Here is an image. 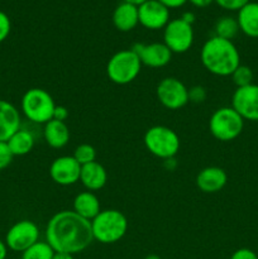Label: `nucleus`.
<instances>
[{"mask_svg":"<svg viewBox=\"0 0 258 259\" xmlns=\"http://www.w3.org/2000/svg\"><path fill=\"white\" fill-rule=\"evenodd\" d=\"M91 222L83 219L73 210H62L48 220L46 242L55 252L76 254L93 243Z\"/></svg>","mask_w":258,"mask_h":259,"instance_id":"nucleus-1","label":"nucleus"},{"mask_svg":"<svg viewBox=\"0 0 258 259\" xmlns=\"http://www.w3.org/2000/svg\"><path fill=\"white\" fill-rule=\"evenodd\" d=\"M202 66L220 77L230 76L240 65V55L233 40L214 35L204 43L200 52Z\"/></svg>","mask_w":258,"mask_h":259,"instance_id":"nucleus-2","label":"nucleus"},{"mask_svg":"<svg viewBox=\"0 0 258 259\" xmlns=\"http://www.w3.org/2000/svg\"><path fill=\"white\" fill-rule=\"evenodd\" d=\"M91 230L94 240L103 244H113L125 235L128 220L119 210H101L98 217L91 220Z\"/></svg>","mask_w":258,"mask_h":259,"instance_id":"nucleus-3","label":"nucleus"},{"mask_svg":"<svg viewBox=\"0 0 258 259\" xmlns=\"http://www.w3.org/2000/svg\"><path fill=\"white\" fill-rule=\"evenodd\" d=\"M20 109L28 120L37 124H46L53 119L56 104L51 94L45 89H29L23 95Z\"/></svg>","mask_w":258,"mask_h":259,"instance_id":"nucleus-4","label":"nucleus"},{"mask_svg":"<svg viewBox=\"0 0 258 259\" xmlns=\"http://www.w3.org/2000/svg\"><path fill=\"white\" fill-rule=\"evenodd\" d=\"M147 151L161 159L175 158L180 151V137L174 129L164 125H154L147 129L143 137Z\"/></svg>","mask_w":258,"mask_h":259,"instance_id":"nucleus-5","label":"nucleus"},{"mask_svg":"<svg viewBox=\"0 0 258 259\" xmlns=\"http://www.w3.org/2000/svg\"><path fill=\"white\" fill-rule=\"evenodd\" d=\"M142 62L133 50H121L114 53L106 65V75L116 85H128L136 80L142 70Z\"/></svg>","mask_w":258,"mask_h":259,"instance_id":"nucleus-6","label":"nucleus"},{"mask_svg":"<svg viewBox=\"0 0 258 259\" xmlns=\"http://www.w3.org/2000/svg\"><path fill=\"white\" fill-rule=\"evenodd\" d=\"M244 120L232 108L223 106L217 109L209 119V131L220 142H232L242 134Z\"/></svg>","mask_w":258,"mask_h":259,"instance_id":"nucleus-7","label":"nucleus"},{"mask_svg":"<svg viewBox=\"0 0 258 259\" xmlns=\"http://www.w3.org/2000/svg\"><path fill=\"white\" fill-rule=\"evenodd\" d=\"M192 25L181 18L169 20L163 29V43L172 53H185L194 45Z\"/></svg>","mask_w":258,"mask_h":259,"instance_id":"nucleus-8","label":"nucleus"},{"mask_svg":"<svg viewBox=\"0 0 258 259\" xmlns=\"http://www.w3.org/2000/svg\"><path fill=\"white\" fill-rule=\"evenodd\" d=\"M156 95L159 103L169 110H179L189 103V89L176 77H164L159 81Z\"/></svg>","mask_w":258,"mask_h":259,"instance_id":"nucleus-9","label":"nucleus"},{"mask_svg":"<svg viewBox=\"0 0 258 259\" xmlns=\"http://www.w3.org/2000/svg\"><path fill=\"white\" fill-rule=\"evenodd\" d=\"M39 240V229L32 220H20L10 227L5 235V244L13 252L23 253Z\"/></svg>","mask_w":258,"mask_h":259,"instance_id":"nucleus-10","label":"nucleus"},{"mask_svg":"<svg viewBox=\"0 0 258 259\" xmlns=\"http://www.w3.org/2000/svg\"><path fill=\"white\" fill-rule=\"evenodd\" d=\"M232 108L243 120L258 121V85L237 88L232 96Z\"/></svg>","mask_w":258,"mask_h":259,"instance_id":"nucleus-11","label":"nucleus"},{"mask_svg":"<svg viewBox=\"0 0 258 259\" xmlns=\"http://www.w3.org/2000/svg\"><path fill=\"white\" fill-rule=\"evenodd\" d=\"M139 24L149 30L164 29L169 22V9L157 0H147L138 7Z\"/></svg>","mask_w":258,"mask_h":259,"instance_id":"nucleus-12","label":"nucleus"},{"mask_svg":"<svg viewBox=\"0 0 258 259\" xmlns=\"http://www.w3.org/2000/svg\"><path fill=\"white\" fill-rule=\"evenodd\" d=\"M81 164L72 156H61L50 166V176L60 186H71L80 181Z\"/></svg>","mask_w":258,"mask_h":259,"instance_id":"nucleus-13","label":"nucleus"},{"mask_svg":"<svg viewBox=\"0 0 258 259\" xmlns=\"http://www.w3.org/2000/svg\"><path fill=\"white\" fill-rule=\"evenodd\" d=\"M132 50L137 53L142 65L148 66L151 68L164 67L171 62L172 55H174L164 43L158 42L149 43V45L136 43Z\"/></svg>","mask_w":258,"mask_h":259,"instance_id":"nucleus-14","label":"nucleus"},{"mask_svg":"<svg viewBox=\"0 0 258 259\" xmlns=\"http://www.w3.org/2000/svg\"><path fill=\"white\" fill-rule=\"evenodd\" d=\"M228 182V175L217 166L205 167L197 174L196 186L204 194H215L222 191Z\"/></svg>","mask_w":258,"mask_h":259,"instance_id":"nucleus-15","label":"nucleus"},{"mask_svg":"<svg viewBox=\"0 0 258 259\" xmlns=\"http://www.w3.org/2000/svg\"><path fill=\"white\" fill-rule=\"evenodd\" d=\"M20 113L12 103L0 99V142H7L20 129Z\"/></svg>","mask_w":258,"mask_h":259,"instance_id":"nucleus-16","label":"nucleus"},{"mask_svg":"<svg viewBox=\"0 0 258 259\" xmlns=\"http://www.w3.org/2000/svg\"><path fill=\"white\" fill-rule=\"evenodd\" d=\"M106 181H108V172L99 162L95 161L81 166L80 182L88 191H99L105 186Z\"/></svg>","mask_w":258,"mask_h":259,"instance_id":"nucleus-17","label":"nucleus"},{"mask_svg":"<svg viewBox=\"0 0 258 259\" xmlns=\"http://www.w3.org/2000/svg\"><path fill=\"white\" fill-rule=\"evenodd\" d=\"M113 24L119 32H131L139 24L138 7L131 3H120L114 9Z\"/></svg>","mask_w":258,"mask_h":259,"instance_id":"nucleus-18","label":"nucleus"},{"mask_svg":"<svg viewBox=\"0 0 258 259\" xmlns=\"http://www.w3.org/2000/svg\"><path fill=\"white\" fill-rule=\"evenodd\" d=\"M46 143L55 149L63 148L70 141V129L66 121H60L52 119L45 124L43 129Z\"/></svg>","mask_w":258,"mask_h":259,"instance_id":"nucleus-19","label":"nucleus"},{"mask_svg":"<svg viewBox=\"0 0 258 259\" xmlns=\"http://www.w3.org/2000/svg\"><path fill=\"white\" fill-rule=\"evenodd\" d=\"M239 30L249 38H258V2H249L240 10L237 17Z\"/></svg>","mask_w":258,"mask_h":259,"instance_id":"nucleus-20","label":"nucleus"},{"mask_svg":"<svg viewBox=\"0 0 258 259\" xmlns=\"http://www.w3.org/2000/svg\"><path fill=\"white\" fill-rule=\"evenodd\" d=\"M73 211L83 219L91 222L101 211L98 196L91 191H83L73 199Z\"/></svg>","mask_w":258,"mask_h":259,"instance_id":"nucleus-21","label":"nucleus"},{"mask_svg":"<svg viewBox=\"0 0 258 259\" xmlns=\"http://www.w3.org/2000/svg\"><path fill=\"white\" fill-rule=\"evenodd\" d=\"M8 147L13 156H25L29 153L34 147V137L29 131L20 128L19 131L15 132L12 137L7 141Z\"/></svg>","mask_w":258,"mask_h":259,"instance_id":"nucleus-22","label":"nucleus"},{"mask_svg":"<svg viewBox=\"0 0 258 259\" xmlns=\"http://www.w3.org/2000/svg\"><path fill=\"white\" fill-rule=\"evenodd\" d=\"M239 32V25L235 18L222 17L215 23V35L232 40Z\"/></svg>","mask_w":258,"mask_h":259,"instance_id":"nucleus-23","label":"nucleus"},{"mask_svg":"<svg viewBox=\"0 0 258 259\" xmlns=\"http://www.w3.org/2000/svg\"><path fill=\"white\" fill-rule=\"evenodd\" d=\"M55 250L47 242H39L22 253V259H52Z\"/></svg>","mask_w":258,"mask_h":259,"instance_id":"nucleus-24","label":"nucleus"},{"mask_svg":"<svg viewBox=\"0 0 258 259\" xmlns=\"http://www.w3.org/2000/svg\"><path fill=\"white\" fill-rule=\"evenodd\" d=\"M230 77H232L233 83L237 88H244V86L252 85L254 75H253V71L249 66L239 65L235 68L234 72L230 75Z\"/></svg>","mask_w":258,"mask_h":259,"instance_id":"nucleus-25","label":"nucleus"},{"mask_svg":"<svg viewBox=\"0 0 258 259\" xmlns=\"http://www.w3.org/2000/svg\"><path fill=\"white\" fill-rule=\"evenodd\" d=\"M73 158L78 162V164L85 166V164L95 162L96 159V149L91 144L83 143L80 144L75 148V152L72 154Z\"/></svg>","mask_w":258,"mask_h":259,"instance_id":"nucleus-26","label":"nucleus"},{"mask_svg":"<svg viewBox=\"0 0 258 259\" xmlns=\"http://www.w3.org/2000/svg\"><path fill=\"white\" fill-rule=\"evenodd\" d=\"M214 2L223 9L229 10V12H238L250 0H214Z\"/></svg>","mask_w":258,"mask_h":259,"instance_id":"nucleus-27","label":"nucleus"},{"mask_svg":"<svg viewBox=\"0 0 258 259\" xmlns=\"http://www.w3.org/2000/svg\"><path fill=\"white\" fill-rule=\"evenodd\" d=\"M206 99V90L202 86L196 85L189 89V103L201 104Z\"/></svg>","mask_w":258,"mask_h":259,"instance_id":"nucleus-28","label":"nucleus"},{"mask_svg":"<svg viewBox=\"0 0 258 259\" xmlns=\"http://www.w3.org/2000/svg\"><path fill=\"white\" fill-rule=\"evenodd\" d=\"M13 154L8 147L7 142H0V171L7 168L13 161Z\"/></svg>","mask_w":258,"mask_h":259,"instance_id":"nucleus-29","label":"nucleus"},{"mask_svg":"<svg viewBox=\"0 0 258 259\" xmlns=\"http://www.w3.org/2000/svg\"><path fill=\"white\" fill-rule=\"evenodd\" d=\"M10 29H12V23L9 17L0 10V43L7 39L8 35L10 34Z\"/></svg>","mask_w":258,"mask_h":259,"instance_id":"nucleus-30","label":"nucleus"},{"mask_svg":"<svg viewBox=\"0 0 258 259\" xmlns=\"http://www.w3.org/2000/svg\"><path fill=\"white\" fill-rule=\"evenodd\" d=\"M230 259H258V255L249 248H240L233 253Z\"/></svg>","mask_w":258,"mask_h":259,"instance_id":"nucleus-31","label":"nucleus"},{"mask_svg":"<svg viewBox=\"0 0 258 259\" xmlns=\"http://www.w3.org/2000/svg\"><path fill=\"white\" fill-rule=\"evenodd\" d=\"M68 118V109L62 105H56L55 113H53V119L60 121H66Z\"/></svg>","mask_w":258,"mask_h":259,"instance_id":"nucleus-32","label":"nucleus"},{"mask_svg":"<svg viewBox=\"0 0 258 259\" xmlns=\"http://www.w3.org/2000/svg\"><path fill=\"white\" fill-rule=\"evenodd\" d=\"M161 4H163L164 7L168 8V9H176V8L182 7L187 0H157Z\"/></svg>","mask_w":258,"mask_h":259,"instance_id":"nucleus-33","label":"nucleus"},{"mask_svg":"<svg viewBox=\"0 0 258 259\" xmlns=\"http://www.w3.org/2000/svg\"><path fill=\"white\" fill-rule=\"evenodd\" d=\"M187 2H190L194 7L196 8H206L209 7L214 0H187Z\"/></svg>","mask_w":258,"mask_h":259,"instance_id":"nucleus-34","label":"nucleus"},{"mask_svg":"<svg viewBox=\"0 0 258 259\" xmlns=\"http://www.w3.org/2000/svg\"><path fill=\"white\" fill-rule=\"evenodd\" d=\"M8 245L5 244V242H3L2 239H0V259H5L8 255Z\"/></svg>","mask_w":258,"mask_h":259,"instance_id":"nucleus-35","label":"nucleus"},{"mask_svg":"<svg viewBox=\"0 0 258 259\" xmlns=\"http://www.w3.org/2000/svg\"><path fill=\"white\" fill-rule=\"evenodd\" d=\"M181 19L185 20V22L189 23V24L192 25V23L195 22V15L192 14V13L186 12V13H184V15H182V17H181Z\"/></svg>","mask_w":258,"mask_h":259,"instance_id":"nucleus-36","label":"nucleus"},{"mask_svg":"<svg viewBox=\"0 0 258 259\" xmlns=\"http://www.w3.org/2000/svg\"><path fill=\"white\" fill-rule=\"evenodd\" d=\"M52 259H73V255L72 254H68V253L56 252Z\"/></svg>","mask_w":258,"mask_h":259,"instance_id":"nucleus-37","label":"nucleus"},{"mask_svg":"<svg viewBox=\"0 0 258 259\" xmlns=\"http://www.w3.org/2000/svg\"><path fill=\"white\" fill-rule=\"evenodd\" d=\"M123 2H125V3H131V4L137 5V7H139V5L143 4V3H144V2H147V0H123Z\"/></svg>","mask_w":258,"mask_h":259,"instance_id":"nucleus-38","label":"nucleus"},{"mask_svg":"<svg viewBox=\"0 0 258 259\" xmlns=\"http://www.w3.org/2000/svg\"><path fill=\"white\" fill-rule=\"evenodd\" d=\"M144 259H161V257L157 254H148Z\"/></svg>","mask_w":258,"mask_h":259,"instance_id":"nucleus-39","label":"nucleus"},{"mask_svg":"<svg viewBox=\"0 0 258 259\" xmlns=\"http://www.w3.org/2000/svg\"><path fill=\"white\" fill-rule=\"evenodd\" d=\"M254 2H258V0H254Z\"/></svg>","mask_w":258,"mask_h":259,"instance_id":"nucleus-40","label":"nucleus"}]
</instances>
